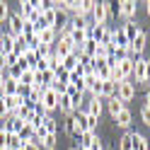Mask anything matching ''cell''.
Masks as SVG:
<instances>
[{"mask_svg":"<svg viewBox=\"0 0 150 150\" xmlns=\"http://www.w3.org/2000/svg\"><path fill=\"white\" fill-rule=\"evenodd\" d=\"M22 150H41V148H39V143H24Z\"/></svg>","mask_w":150,"mask_h":150,"instance_id":"obj_35","label":"cell"},{"mask_svg":"<svg viewBox=\"0 0 150 150\" xmlns=\"http://www.w3.org/2000/svg\"><path fill=\"white\" fill-rule=\"evenodd\" d=\"M131 150H150V143L143 133L138 131H131Z\"/></svg>","mask_w":150,"mask_h":150,"instance_id":"obj_11","label":"cell"},{"mask_svg":"<svg viewBox=\"0 0 150 150\" xmlns=\"http://www.w3.org/2000/svg\"><path fill=\"white\" fill-rule=\"evenodd\" d=\"M22 24H24V20H22V17L20 15H10V17H7V27H10V32H7V34H12V36H17V34H22Z\"/></svg>","mask_w":150,"mask_h":150,"instance_id":"obj_13","label":"cell"},{"mask_svg":"<svg viewBox=\"0 0 150 150\" xmlns=\"http://www.w3.org/2000/svg\"><path fill=\"white\" fill-rule=\"evenodd\" d=\"M56 17H58V15H56V10H53V7H51V3H49V7H46V10L41 12L44 24H46V27H51V29H56Z\"/></svg>","mask_w":150,"mask_h":150,"instance_id":"obj_18","label":"cell"},{"mask_svg":"<svg viewBox=\"0 0 150 150\" xmlns=\"http://www.w3.org/2000/svg\"><path fill=\"white\" fill-rule=\"evenodd\" d=\"M143 78H145V58H140L133 63V75H131V82L133 85H143Z\"/></svg>","mask_w":150,"mask_h":150,"instance_id":"obj_9","label":"cell"},{"mask_svg":"<svg viewBox=\"0 0 150 150\" xmlns=\"http://www.w3.org/2000/svg\"><path fill=\"white\" fill-rule=\"evenodd\" d=\"M145 12H148V17H150V0L145 3Z\"/></svg>","mask_w":150,"mask_h":150,"instance_id":"obj_38","label":"cell"},{"mask_svg":"<svg viewBox=\"0 0 150 150\" xmlns=\"http://www.w3.org/2000/svg\"><path fill=\"white\" fill-rule=\"evenodd\" d=\"M99 145H102V140L97 136V131H85L82 138H80V143L75 148H78V150H99Z\"/></svg>","mask_w":150,"mask_h":150,"instance_id":"obj_2","label":"cell"},{"mask_svg":"<svg viewBox=\"0 0 150 150\" xmlns=\"http://www.w3.org/2000/svg\"><path fill=\"white\" fill-rule=\"evenodd\" d=\"M3 34H5V32H3V29H0V39H3Z\"/></svg>","mask_w":150,"mask_h":150,"instance_id":"obj_39","label":"cell"},{"mask_svg":"<svg viewBox=\"0 0 150 150\" xmlns=\"http://www.w3.org/2000/svg\"><path fill=\"white\" fill-rule=\"evenodd\" d=\"M7 116H10V111H7V107H5V97H3V99H0V121L7 119Z\"/></svg>","mask_w":150,"mask_h":150,"instance_id":"obj_32","label":"cell"},{"mask_svg":"<svg viewBox=\"0 0 150 150\" xmlns=\"http://www.w3.org/2000/svg\"><path fill=\"white\" fill-rule=\"evenodd\" d=\"M133 63L136 61H131V58H124V61L116 63V68H119V73H121L124 80H131V75H133Z\"/></svg>","mask_w":150,"mask_h":150,"instance_id":"obj_16","label":"cell"},{"mask_svg":"<svg viewBox=\"0 0 150 150\" xmlns=\"http://www.w3.org/2000/svg\"><path fill=\"white\" fill-rule=\"evenodd\" d=\"M3 82H5V73H0V90H3Z\"/></svg>","mask_w":150,"mask_h":150,"instance_id":"obj_37","label":"cell"},{"mask_svg":"<svg viewBox=\"0 0 150 150\" xmlns=\"http://www.w3.org/2000/svg\"><path fill=\"white\" fill-rule=\"evenodd\" d=\"M22 138L17 136V133H7V143H5V148L7 150H22Z\"/></svg>","mask_w":150,"mask_h":150,"instance_id":"obj_23","label":"cell"},{"mask_svg":"<svg viewBox=\"0 0 150 150\" xmlns=\"http://www.w3.org/2000/svg\"><path fill=\"white\" fill-rule=\"evenodd\" d=\"M107 109H109V114H111V119H114V116L119 114L121 109H126V104H124V102H121L119 97H111V99H107Z\"/></svg>","mask_w":150,"mask_h":150,"instance_id":"obj_20","label":"cell"},{"mask_svg":"<svg viewBox=\"0 0 150 150\" xmlns=\"http://www.w3.org/2000/svg\"><path fill=\"white\" fill-rule=\"evenodd\" d=\"M143 85L150 87V58H145V78H143Z\"/></svg>","mask_w":150,"mask_h":150,"instance_id":"obj_33","label":"cell"},{"mask_svg":"<svg viewBox=\"0 0 150 150\" xmlns=\"http://www.w3.org/2000/svg\"><path fill=\"white\" fill-rule=\"evenodd\" d=\"M17 136L22 138V143H29V140L34 138V128H32V124H27V121H22V128L17 131Z\"/></svg>","mask_w":150,"mask_h":150,"instance_id":"obj_21","label":"cell"},{"mask_svg":"<svg viewBox=\"0 0 150 150\" xmlns=\"http://www.w3.org/2000/svg\"><path fill=\"white\" fill-rule=\"evenodd\" d=\"M114 124L119 126V128H131V124H133V114H131V109L126 107V109H121L119 114L114 116Z\"/></svg>","mask_w":150,"mask_h":150,"instance_id":"obj_10","label":"cell"},{"mask_svg":"<svg viewBox=\"0 0 150 150\" xmlns=\"http://www.w3.org/2000/svg\"><path fill=\"white\" fill-rule=\"evenodd\" d=\"M99 97H102V102L116 97V85L111 80H104V82H102V87H99Z\"/></svg>","mask_w":150,"mask_h":150,"instance_id":"obj_15","label":"cell"},{"mask_svg":"<svg viewBox=\"0 0 150 150\" xmlns=\"http://www.w3.org/2000/svg\"><path fill=\"white\" fill-rule=\"evenodd\" d=\"M65 133H68L75 143H80V138H82V133H85V131L80 128V124H78V119H75V114L65 121Z\"/></svg>","mask_w":150,"mask_h":150,"instance_id":"obj_7","label":"cell"},{"mask_svg":"<svg viewBox=\"0 0 150 150\" xmlns=\"http://www.w3.org/2000/svg\"><path fill=\"white\" fill-rule=\"evenodd\" d=\"M7 17H10V5H7L5 0H0V24L7 22Z\"/></svg>","mask_w":150,"mask_h":150,"instance_id":"obj_27","label":"cell"},{"mask_svg":"<svg viewBox=\"0 0 150 150\" xmlns=\"http://www.w3.org/2000/svg\"><path fill=\"white\" fill-rule=\"evenodd\" d=\"M102 107H104V102H102L99 97H90V102H87V114L90 116H95V119H99L102 116Z\"/></svg>","mask_w":150,"mask_h":150,"instance_id":"obj_14","label":"cell"},{"mask_svg":"<svg viewBox=\"0 0 150 150\" xmlns=\"http://www.w3.org/2000/svg\"><path fill=\"white\" fill-rule=\"evenodd\" d=\"M92 24H107L109 22V10H107V0H102V3H97L95 0V7H92Z\"/></svg>","mask_w":150,"mask_h":150,"instance_id":"obj_3","label":"cell"},{"mask_svg":"<svg viewBox=\"0 0 150 150\" xmlns=\"http://www.w3.org/2000/svg\"><path fill=\"white\" fill-rule=\"evenodd\" d=\"M78 63H80V58L75 53H70V56H65V58L61 61V68L65 70V73H73L75 68H78Z\"/></svg>","mask_w":150,"mask_h":150,"instance_id":"obj_19","label":"cell"},{"mask_svg":"<svg viewBox=\"0 0 150 150\" xmlns=\"http://www.w3.org/2000/svg\"><path fill=\"white\" fill-rule=\"evenodd\" d=\"M32 10H34V3H32V0H22V3H20V10H17V15H20L22 20H27V17L32 15Z\"/></svg>","mask_w":150,"mask_h":150,"instance_id":"obj_25","label":"cell"},{"mask_svg":"<svg viewBox=\"0 0 150 150\" xmlns=\"http://www.w3.org/2000/svg\"><path fill=\"white\" fill-rule=\"evenodd\" d=\"M92 7H95V0H68V12H73V17L78 20H87L92 15Z\"/></svg>","mask_w":150,"mask_h":150,"instance_id":"obj_1","label":"cell"},{"mask_svg":"<svg viewBox=\"0 0 150 150\" xmlns=\"http://www.w3.org/2000/svg\"><path fill=\"white\" fill-rule=\"evenodd\" d=\"M138 12V3L136 0H119V7H116V15L119 17H124V20H133Z\"/></svg>","mask_w":150,"mask_h":150,"instance_id":"obj_6","label":"cell"},{"mask_svg":"<svg viewBox=\"0 0 150 150\" xmlns=\"http://www.w3.org/2000/svg\"><path fill=\"white\" fill-rule=\"evenodd\" d=\"M22 36H24V39H32V36H34V24L32 22H24L22 24Z\"/></svg>","mask_w":150,"mask_h":150,"instance_id":"obj_30","label":"cell"},{"mask_svg":"<svg viewBox=\"0 0 150 150\" xmlns=\"http://www.w3.org/2000/svg\"><path fill=\"white\" fill-rule=\"evenodd\" d=\"M56 140H58V133H46V138L39 143L41 150H56Z\"/></svg>","mask_w":150,"mask_h":150,"instance_id":"obj_24","label":"cell"},{"mask_svg":"<svg viewBox=\"0 0 150 150\" xmlns=\"http://www.w3.org/2000/svg\"><path fill=\"white\" fill-rule=\"evenodd\" d=\"M41 109L46 111L49 116H53V111L58 109V95H56L53 90H44V95H41Z\"/></svg>","mask_w":150,"mask_h":150,"instance_id":"obj_5","label":"cell"},{"mask_svg":"<svg viewBox=\"0 0 150 150\" xmlns=\"http://www.w3.org/2000/svg\"><path fill=\"white\" fill-rule=\"evenodd\" d=\"M70 150H78V148H70Z\"/></svg>","mask_w":150,"mask_h":150,"instance_id":"obj_40","label":"cell"},{"mask_svg":"<svg viewBox=\"0 0 150 150\" xmlns=\"http://www.w3.org/2000/svg\"><path fill=\"white\" fill-rule=\"evenodd\" d=\"M116 97L124 102V104H128V102H133L136 97V85L131 80H124V82H119L116 85Z\"/></svg>","mask_w":150,"mask_h":150,"instance_id":"obj_4","label":"cell"},{"mask_svg":"<svg viewBox=\"0 0 150 150\" xmlns=\"http://www.w3.org/2000/svg\"><path fill=\"white\" fill-rule=\"evenodd\" d=\"M41 126L46 128V133H58V121H56L53 116H44Z\"/></svg>","mask_w":150,"mask_h":150,"instance_id":"obj_26","label":"cell"},{"mask_svg":"<svg viewBox=\"0 0 150 150\" xmlns=\"http://www.w3.org/2000/svg\"><path fill=\"white\" fill-rule=\"evenodd\" d=\"M145 107H150V87H148V95H145Z\"/></svg>","mask_w":150,"mask_h":150,"instance_id":"obj_36","label":"cell"},{"mask_svg":"<svg viewBox=\"0 0 150 150\" xmlns=\"http://www.w3.org/2000/svg\"><path fill=\"white\" fill-rule=\"evenodd\" d=\"M34 82H36V73L29 70V68L22 70V75H20V85H22V87H32Z\"/></svg>","mask_w":150,"mask_h":150,"instance_id":"obj_22","label":"cell"},{"mask_svg":"<svg viewBox=\"0 0 150 150\" xmlns=\"http://www.w3.org/2000/svg\"><path fill=\"white\" fill-rule=\"evenodd\" d=\"M5 143H7V133H5V131H3V128H0V150H3V148H5Z\"/></svg>","mask_w":150,"mask_h":150,"instance_id":"obj_34","label":"cell"},{"mask_svg":"<svg viewBox=\"0 0 150 150\" xmlns=\"http://www.w3.org/2000/svg\"><path fill=\"white\" fill-rule=\"evenodd\" d=\"M140 119H143V124L150 126V107H143V109H140Z\"/></svg>","mask_w":150,"mask_h":150,"instance_id":"obj_31","label":"cell"},{"mask_svg":"<svg viewBox=\"0 0 150 150\" xmlns=\"http://www.w3.org/2000/svg\"><path fill=\"white\" fill-rule=\"evenodd\" d=\"M119 150H131V131L119 138Z\"/></svg>","mask_w":150,"mask_h":150,"instance_id":"obj_28","label":"cell"},{"mask_svg":"<svg viewBox=\"0 0 150 150\" xmlns=\"http://www.w3.org/2000/svg\"><path fill=\"white\" fill-rule=\"evenodd\" d=\"M58 109H61V114H63V116H68V119L75 114V111H78V109L73 107V102H70L68 95H61V97H58Z\"/></svg>","mask_w":150,"mask_h":150,"instance_id":"obj_12","label":"cell"},{"mask_svg":"<svg viewBox=\"0 0 150 150\" xmlns=\"http://www.w3.org/2000/svg\"><path fill=\"white\" fill-rule=\"evenodd\" d=\"M5 56V68H12V65H17V58H20V56H17L15 51H10V53H3Z\"/></svg>","mask_w":150,"mask_h":150,"instance_id":"obj_29","label":"cell"},{"mask_svg":"<svg viewBox=\"0 0 150 150\" xmlns=\"http://www.w3.org/2000/svg\"><path fill=\"white\" fill-rule=\"evenodd\" d=\"M34 36L39 39V44H44V46H53V44H56V39H58V32H56V29H51V27H46V29L36 32Z\"/></svg>","mask_w":150,"mask_h":150,"instance_id":"obj_8","label":"cell"},{"mask_svg":"<svg viewBox=\"0 0 150 150\" xmlns=\"http://www.w3.org/2000/svg\"><path fill=\"white\" fill-rule=\"evenodd\" d=\"M121 29H124V34H126V39H128V44H131V41L136 39V34L140 32V24H138V22H133V20H128V22H126L124 27H121Z\"/></svg>","mask_w":150,"mask_h":150,"instance_id":"obj_17","label":"cell"}]
</instances>
